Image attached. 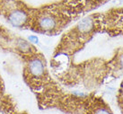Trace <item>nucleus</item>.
Instances as JSON below:
<instances>
[{"label": "nucleus", "mask_w": 123, "mask_h": 114, "mask_svg": "<svg viewBox=\"0 0 123 114\" xmlns=\"http://www.w3.org/2000/svg\"><path fill=\"white\" fill-rule=\"evenodd\" d=\"M95 26V18L93 16H87L83 18L76 25V30L82 35L88 34L94 29Z\"/></svg>", "instance_id": "obj_3"}, {"label": "nucleus", "mask_w": 123, "mask_h": 114, "mask_svg": "<svg viewBox=\"0 0 123 114\" xmlns=\"http://www.w3.org/2000/svg\"><path fill=\"white\" fill-rule=\"evenodd\" d=\"M118 63H119V65H120V67L123 68V53L119 57V59H118Z\"/></svg>", "instance_id": "obj_8"}, {"label": "nucleus", "mask_w": 123, "mask_h": 114, "mask_svg": "<svg viewBox=\"0 0 123 114\" xmlns=\"http://www.w3.org/2000/svg\"><path fill=\"white\" fill-rule=\"evenodd\" d=\"M18 47L22 50H28V49H30V48H31L30 44L27 42L24 41V40H20L18 42Z\"/></svg>", "instance_id": "obj_5"}, {"label": "nucleus", "mask_w": 123, "mask_h": 114, "mask_svg": "<svg viewBox=\"0 0 123 114\" xmlns=\"http://www.w3.org/2000/svg\"><path fill=\"white\" fill-rule=\"evenodd\" d=\"M93 114H111V113L110 112L108 109H106L104 107H99L94 110Z\"/></svg>", "instance_id": "obj_6"}, {"label": "nucleus", "mask_w": 123, "mask_h": 114, "mask_svg": "<svg viewBox=\"0 0 123 114\" xmlns=\"http://www.w3.org/2000/svg\"><path fill=\"white\" fill-rule=\"evenodd\" d=\"M28 40L30 42H32V43H38L39 42V38L37 36H34V35H31L28 37Z\"/></svg>", "instance_id": "obj_7"}, {"label": "nucleus", "mask_w": 123, "mask_h": 114, "mask_svg": "<svg viewBox=\"0 0 123 114\" xmlns=\"http://www.w3.org/2000/svg\"><path fill=\"white\" fill-rule=\"evenodd\" d=\"M28 68H29L30 74L34 77L41 76L44 74V64L42 62V60L39 58H34V59H31L28 64Z\"/></svg>", "instance_id": "obj_4"}, {"label": "nucleus", "mask_w": 123, "mask_h": 114, "mask_svg": "<svg viewBox=\"0 0 123 114\" xmlns=\"http://www.w3.org/2000/svg\"><path fill=\"white\" fill-rule=\"evenodd\" d=\"M28 19L27 14L24 11L21 10V9H16L11 12L8 14V22L10 23L12 25L16 26V27H21L23 26Z\"/></svg>", "instance_id": "obj_2"}, {"label": "nucleus", "mask_w": 123, "mask_h": 114, "mask_svg": "<svg viewBox=\"0 0 123 114\" xmlns=\"http://www.w3.org/2000/svg\"><path fill=\"white\" fill-rule=\"evenodd\" d=\"M58 19L53 14H41L38 19V26L44 31H51L58 27Z\"/></svg>", "instance_id": "obj_1"}]
</instances>
